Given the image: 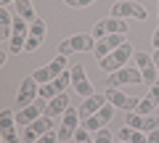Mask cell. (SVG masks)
<instances>
[{
	"instance_id": "32",
	"label": "cell",
	"mask_w": 159,
	"mask_h": 143,
	"mask_svg": "<svg viewBox=\"0 0 159 143\" xmlns=\"http://www.w3.org/2000/svg\"><path fill=\"white\" fill-rule=\"evenodd\" d=\"M151 42H154V48H159V29L154 32V37H151Z\"/></svg>"
},
{
	"instance_id": "31",
	"label": "cell",
	"mask_w": 159,
	"mask_h": 143,
	"mask_svg": "<svg viewBox=\"0 0 159 143\" xmlns=\"http://www.w3.org/2000/svg\"><path fill=\"white\" fill-rule=\"evenodd\" d=\"M146 135H148V143H159V127L151 130V132H146Z\"/></svg>"
},
{
	"instance_id": "9",
	"label": "cell",
	"mask_w": 159,
	"mask_h": 143,
	"mask_svg": "<svg viewBox=\"0 0 159 143\" xmlns=\"http://www.w3.org/2000/svg\"><path fill=\"white\" fill-rule=\"evenodd\" d=\"M45 106H48V101H45V98H37L34 103H29V106H24V109L19 111V114H16V122H19L21 127L32 125L34 119H40V117L45 114Z\"/></svg>"
},
{
	"instance_id": "16",
	"label": "cell",
	"mask_w": 159,
	"mask_h": 143,
	"mask_svg": "<svg viewBox=\"0 0 159 143\" xmlns=\"http://www.w3.org/2000/svg\"><path fill=\"white\" fill-rule=\"evenodd\" d=\"M103 103H106V93H93V96H88L82 101V106H80V119H88V117L98 114Z\"/></svg>"
},
{
	"instance_id": "17",
	"label": "cell",
	"mask_w": 159,
	"mask_h": 143,
	"mask_svg": "<svg viewBox=\"0 0 159 143\" xmlns=\"http://www.w3.org/2000/svg\"><path fill=\"white\" fill-rule=\"evenodd\" d=\"M66 109H69V93H58L53 101H48L45 114H48V117H56V114H64Z\"/></svg>"
},
{
	"instance_id": "23",
	"label": "cell",
	"mask_w": 159,
	"mask_h": 143,
	"mask_svg": "<svg viewBox=\"0 0 159 143\" xmlns=\"http://www.w3.org/2000/svg\"><path fill=\"white\" fill-rule=\"evenodd\" d=\"M82 127H85L88 132H98V130H101V127H103V122L98 119L96 114H93V117H88V119H82Z\"/></svg>"
},
{
	"instance_id": "18",
	"label": "cell",
	"mask_w": 159,
	"mask_h": 143,
	"mask_svg": "<svg viewBox=\"0 0 159 143\" xmlns=\"http://www.w3.org/2000/svg\"><path fill=\"white\" fill-rule=\"evenodd\" d=\"M117 135H119V141H125V143H148V135H146V132H143V130H135V127H130V125H125Z\"/></svg>"
},
{
	"instance_id": "7",
	"label": "cell",
	"mask_w": 159,
	"mask_h": 143,
	"mask_svg": "<svg viewBox=\"0 0 159 143\" xmlns=\"http://www.w3.org/2000/svg\"><path fill=\"white\" fill-rule=\"evenodd\" d=\"M51 127H53V117H40V119H34L32 125H27L24 127V132H21V143H34L37 138H43L45 132H51Z\"/></svg>"
},
{
	"instance_id": "12",
	"label": "cell",
	"mask_w": 159,
	"mask_h": 143,
	"mask_svg": "<svg viewBox=\"0 0 159 143\" xmlns=\"http://www.w3.org/2000/svg\"><path fill=\"white\" fill-rule=\"evenodd\" d=\"M106 101L111 103V106H117V109L135 111L138 103H141V98H133V96H127V93H119L117 87H106Z\"/></svg>"
},
{
	"instance_id": "27",
	"label": "cell",
	"mask_w": 159,
	"mask_h": 143,
	"mask_svg": "<svg viewBox=\"0 0 159 143\" xmlns=\"http://www.w3.org/2000/svg\"><path fill=\"white\" fill-rule=\"evenodd\" d=\"M157 127H159V117L157 114L146 117V122H143V132H151V130H157Z\"/></svg>"
},
{
	"instance_id": "34",
	"label": "cell",
	"mask_w": 159,
	"mask_h": 143,
	"mask_svg": "<svg viewBox=\"0 0 159 143\" xmlns=\"http://www.w3.org/2000/svg\"><path fill=\"white\" fill-rule=\"evenodd\" d=\"M3 3V8H11V0H0Z\"/></svg>"
},
{
	"instance_id": "26",
	"label": "cell",
	"mask_w": 159,
	"mask_h": 143,
	"mask_svg": "<svg viewBox=\"0 0 159 143\" xmlns=\"http://www.w3.org/2000/svg\"><path fill=\"white\" fill-rule=\"evenodd\" d=\"M154 58L148 56V53H143V51H135V64H138V69H143V66H148Z\"/></svg>"
},
{
	"instance_id": "24",
	"label": "cell",
	"mask_w": 159,
	"mask_h": 143,
	"mask_svg": "<svg viewBox=\"0 0 159 143\" xmlns=\"http://www.w3.org/2000/svg\"><path fill=\"white\" fill-rule=\"evenodd\" d=\"M93 143H114V135L106 130V127H101V130L93 135Z\"/></svg>"
},
{
	"instance_id": "11",
	"label": "cell",
	"mask_w": 159,
	"mask_h": 143,
	"mask_svg": "<svg viewBox=\"0 0 159 143\" xmlns=\"http://www.w3.org/2000/svg\"><path fill=\"white\" fill-rule=\"evenodd\" d=\"M45 21L43 19H34L32 24H29V37H27V45H24V53H34L40 45H43V40H45Z\"/></svg>"
},
{
	"instance_id": "15",
	"label": "cell",
	"mask_w": 159,
	"mask_h": 143,
	"mask_svg": "<svg viewBox=\"0 0 159 143\" xmlns=\"http://www.w3.org/2000/svg\"><path fill=\"white\" fill-rule=\"evenodd\" d=\"M69 72H72V87L74 90L82 98L93 96V85H90V80H88V74H85V66H72Z\"/></svg>"
},
{
	"instance_id": "3",
	"label": "cell",
	"mask_w": 159,
	"mask_h": 143,
	"mask_svg": "<svg viewBox=\"0 0 159 143\" xmlns=\"http://www.w3.org/2000/svg\"><path fill=\"white\" fill-rule=\"evenodd\" d=\"M64 72H66V56H56L48 66H40L37 72H32V77L37 80V85H48L56 77H61Z\"/></svg>"
},
{
	"instance_id": "29",
	"label": "cell",
	"mask_w": 159,
	"mask_h": 143,
	"mask_svg": "<svg viewBox=\"0 0 159 143\" xmlns=\"http://www.w3.org/2000/svg\"><path fill=\"white\" fill-rule=\"evenodd\" d=\"M58 141V132H45V135H43V138H37V141H34V143H56Z\"/></svg>"
},
{
	"instance_id": "13",
	"label": "cell",
	"mask_w": 159,
	"mask_h": 143,
	"mask_svg": "<svg viewBox=\"0 0 159 143\" xmlns=\"http://www.w3.org/2000/svg\"><path fill=\"white\" fill-rule=\"evenodd\" d=\"M77 127H80V109H72V106H69V109L64 111L61 127H58V138H61V141H66V138H74Z\"/></svg>"
},
{
	"instance_id": "36",
	"label": "cell",
	"mask_w": 159,
	"mask_h": 143,
	"mask_svg": "<svg viewBox=\"0 0 159 143\" xmlns=\"http://www.w3.org/2000/svg\"><path fill=\"white\" fill-rule=\"evenodd\" d=\"M119 143H125V141H119Z\"/></svg>"
},
{
	"instance_id": "22",
	"label": "cell",
	"mask_w": 159,
	"mask_h": 143,
	"mask_svg": "<svg viewBox=\"0 0 159 143\" xmlns=\"http://www.w3.org/2000/svg\"><path fill=\"white\" fill-rule=\"evenodd\" d=\"M143 122H146V117H143V114H138V111H130V114H127V122H125V125L135 127V130H143Z\"/></svg>"
},
{
	"instance_id": "20",
	"label": "cell",
	"mask_w": 159,
	"mask_h": 143,
	"mask_svg": "<svg viewBox=\"0 0 159 143\" xmlns=\"http://www.w3.org/2000/svg\"><path fill=\"white\" fill-rule=\"evenodd\" d=\"M141 74H143V82H146V85H157V64L151 61L148 66H143Z\"/></svg>"
},
{
	"instance_id": "4",
	"label": "cell",
	"mask_w": 159,
	"mask_h": 143,
	"mask_svg": "<svg viewBox=\"0 0 159 143\" xmlns=\"http://www.w3.org/2000/svg\"><path fill=\"white\" fill-rule=\"evenodd\" d=\"M127 29H130V24L125 21V19H114V16H109V19H101V21L93 27V37L96 40H103L106 34H127Z\"/></svg>"
},
{
	"instance_id": "19",
	"label": "cell",
	"mask_w": 159,
	"mask_h": 143,
	"mask_svg": "<svg viewBox=\"0 0 159 143\" xmlns=\"http://www.w3.org/2000/svg\"><path fill=\"white\" fill-rule=\"evenodd\" d=\"M13 8H16V16L27 19L29 24L37 19V16H34V8H32V0H16V6H13Z\"/></svg>"
},
{
	"instance_id": "30",
	"label": "cell",
	"mask_w": 159,
	"mask_h": 143,
	"mask_svg": "<svg viewBox=\"0 0 159 143\" xmlns=\"http://www.w3.org/2000/svg\"><path fill=\"white\" fill-rule=\"evenodd\" d=\"M148 101H154V103H157V106H159V82H157V85H151V90H148Z\"/></svg>"
},
{
	"instance_id": "8",
	"label": "cell",
	"mask_w": 159,
	"mask_h": 143,
	"mask_svg": "<svg viewBox=\"0 0 159 143\" xmlns=\"http://www.w3.org/2000/svg\"><path fill=\"white\" fill-rule=\"evenodd\" d=\"M40 98V85H37V80H34L32 74L27 77V80H21V85H19V93H16V103L19 106H29V103H34Z\"/></svg>"
},
{
	"instance_id": "21",
	"label": "cell",
	"mask_w": 159,
	"mask_h": 143,
	"mask_svg": "<svg viewBox=\"0 0 159 143\" xmlns=\"http://www.w3.org/2000/svg\"><path fill=\"white\" fill-rule=\"evenodd\" d=\"M114 109H117V106H111V103L106 101V103H103V106H101V111H98L96 117H98V119L103 122V125H106V122H111V117H114Z\"/></svg>"
},
{
	"instance_id": "2",
	"label": "cell",
	"mask_w": 159,
	"mask_h": 143,
	"mask_svg": "<svg viewBox=\"0 0 159 143\" xmlns=\"http://www.w3.org/2000/svg\"><path fill=\"white\" fill-rule=\"evenodd\" d=\"M96 51V37L93 34H74L69 40L58 42V56H69V53H85Z\"/></svg>"
},
{
	"instance_id": "5",
	"label": "cell",
	"mask_w": 159,
	"mask_h": 143,
	"mask_svg": "<svg viewBox=\"0 0 159 143\" xmlns=\"http://www.w3.org/2000/svg\"><path fill=\"white\" fill-rule=\"evenodd\" d=\"M111 16L114 19H138V21H143V19H148V11L141 6V3H135V0H119V3H114L111 6Z\"/></svg>"
},
{
	"instance_id": "14",
	"label": "cell",
	"mask_w": 159,
	"mask_h": 143,
	"mask_svg": "<svg viewBox=\"0 0 159 143\" xmlns=\"http://www.w3.org/2000/svg\"><path fill=\"white\" fill-rule=\"evenodd\" d=\"M119 45H125V34H106L103 40L96 42V51H93V56L101 61V58H106L111 51H117Z\"/></svg>"
},
{
	"instance_id": "1",
	"label": "cell",
	"mask_w": 159,
	"mask_h": 143,
	"mask_svg": "<svg viewBox=\"0 0 159 143\" xmlns=\"http://www.w3.org/2000/svg\"><path fill=\"white\" fill-rule=\"evenodd\" d=\"M130 56H135V48H133L130 42H125V45H119L117 51H111L106 58H101L98 64H101V69H103V72H109V74H111V72H119L122 66H127Z\"/></svg>"
},
{
	"instance_id": "35",
	"label": "cell",
	"mask_w": 159,
	"mask_h": 143,
	"mask_svg": "<svg viewBox=\"0 0 159 143\" xmlns=\"http://www.w3.org/2000/svg\"><path fill=\"white\" fill-rule=\"evenodd\" d=\"M157 117H159V106H157Z\"/></svg>"
},
{
	"instance_id": "6",
	"label": "cell",
	"mask_w": 159,
	"mask_h": 143,
	"mask_svg": "<svg viewBox=\"0 0 159 143\" xmlns=\"http://www.w3.org/2000/svg\"><path fill=\"white\" fill-rule=\"evenodd\" d=\"M143 82L141 69H133V66H122L119 72H111L106 77V87H119V85H138Z\"/></svg>"
},
{
	"instance_id": "10",
	"label": "cell",
	"mask_w": 159,
	"mask_h": 143,
	"mask_svg": "<svg viewBox=\"0 0 159 143\" xmlns=\"http://www.w3.org/2000/svg\"><path fill=\"white\" fill-rule=\"evenodd\" d=\"M0 132H3V141L6 143H21V138L16 132V114L11 109L0 111Z\"/></svg>"
},
{
	"instance_id": "28",
	"label": "cell",
	"mask_w": 159,
	"mask_h": 143,
	"mask_svg": "<svg viewBox=\"0 0 159 143\" xmlns=\"http://www.w3.org/2000/svg\"><path fill=\"white\" fill-rule=\"evenodd\" d=\"M69 8H85V6H90V3H96V0H64Z\"/></svg>"
},
{
	"instance_id": "33",
	"label": "cell",
	"mask_w": 159,
	"mask_h": 143,
	"mask_svg": "<svg viewBox=\"0 0 159 143\" xmlns=\"http://www.w3.org/2000/svg\"><path fill=\"white\" fill-rule=\"evenodd\" d=\"M151 58H154V64H157V66H159V48H157V51H154V56H151Z\"/></svg>"
},
{
	"instance_id": "25",
	"label": "cell",
	"mask_w": 159,
	"mask_h": 143,
	"mask_svg": "<svg viewBox=\"0 0 159 143\" xmlns=\"http://www.w3.org/2000/svg\"><path fill=\"white\" fill-rule=\"evenodd\" d=\"M74 141H77V143H93V135L85 130V127H77V132H74Z\"/></svg>"
}]
</instances>
